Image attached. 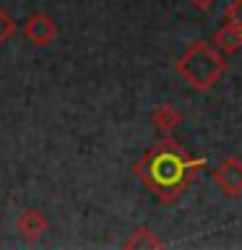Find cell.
<instances>
[{"instance_id":"cell-1","label":"cell","mask_w":242,"mask_h":250,"mask_svg":"<svg viewBox=\"0 0 242 250\" xmlns=\"http://www.w3.org/2000/svg\"><path fill=\"white\" fill-rule=\"evenodd\" d=\"M177 70L185 76V81L195 86V89H208L211 83L222 76L224 62L219 58L216 50L208 44H193L177 62Z\"/></svg>"},{"instance_id":"cell-2","label":"cell","mask_w":242,"mask_h":250,"mask_svg":"<svg viewBox=\"0 0 242 250\" xmlns=\"http://www.w3.org/2000/svg\"><path fill=\"white\" fill-rule=\"evenodd\" d=\"M182 169H185V164L180 159V154L175 151H159L148 159V180L159 188H169V185L180 183Z\"/></svg>"},{"instance_id":"cell-3","label":"cell","mask_w":242,"mask_h":250,"mask_svg":"<svg viewBox=\"0 0 242 250\" xmlns=\"http://www.w3.org/2000/svg\"><path fill=\"white\" fill-rule=\"evenodd\" d=\"M23 37H26L34 47H47V44L55 42V37H58V26H55V21L47 13L37 11L26 19V23H23Z\"/></svg>"},{"instance_id":"cell-4","label":"cell","mask_w":242,"mask_h":250,"mask_svg":"<svg viewBox=\"0 0 242 250\" xmlns=\"http://www.w3.org/2000/svg\"><path fill=\"white\" fill-rule=\"evenodd\" d=\"M47 229H50V222H47V216L39 208H26L19 216V232L29 242H34V240L42 237V234H47Z\"/></svg>"},{"instance_id":"cell-5","label":"cell","mask_w":242,"mask_h":250,"mask_svg":"<svg viewBox=\"0 0 242 250\" xmlns=\"http://www.w3.org/2000/svg\"><path fill=\"white\" fill-rule=\"evenodd\" d=\"M216 183L224 193H242V162L240 159H226L216 169Z\"/></svg>"},{"instance_id":"cell-6","label":"cell","mask_w":242,"mask_h":250,"mask_svg":"<svg viewBox=\"0 0 242 250\" xmlns=\"http://www.w3.org/2000/svg\"><path fill=\"white\" fill-rule=\"evenodd\" d=\"M216 44L222 47V50H237L242 44V26L240 23H226L224 29H219Z\"/></svg>"},{"instance_id":"cell-7","label":"cell","mask_w":242,"mask_h":250,"mask_svg":"<svg viewBox=\"0 0 242 250\" xmlns=\"http://www.w3.org/2000/svg\"><path fill=\"white\" fill-rule=\"evenodd\" d=\"M154 123L159 125L161 130H172L180 123V115L172 107H159V109H156V115H154Z\"/></svg>"},{"instance_id":"cell-8","label":"cell","mask_w":242,"mask_h":250,"mask_svg":"<svg viewBox=\"0 0 242 250\" xmlns=\"http://www.w3.org/2000/svg\"><path fill=\"white\" fill-rule=\"evenodd\" d=\"M13 34H16V21H13V16L8 13L5 8H0V44H5Z\"/></svg>"},{"instance_id":"cell-9","label":"cell","mask_w":242,"mask_h":250,"mask_svg":"<svg viewBox=\"0 0 242 250\" xmlns=\"http://www.w3.org/2000/svg\"><path fill=\"white\" fill-rule=\"evenodd\" d=\"M138 237L128 240V248H138V245H159V240H148V229H138Z\"/></svg>"},{"instance_id":"cell-10","label":"cell","mask_w":242,"mask_h":250,"mask_svg":"<svg viewBox=\"0 0 242 250\" xmlns=\"http://www.w3.org/2000/svg\"><path fill=\"white\" fill-rule=\"evenodd\" d=\"M232 19H237V23H240V26H242V0H237V3H234L232 5Z\"/></svg>"},{"instance_id":"cell-11","label":"cell","mask_w":242,"mask_h":250,"mask_svg":"<svg viewBox=\"0 0 242 250\" xmlns=\"http://www.w3.org/2000/svg\"><path fill=\"white\" fill-rule=\"evenodd\" d=\"M214 0H193V5H198V8H208Z\"/></svg>"}]
</instances>
